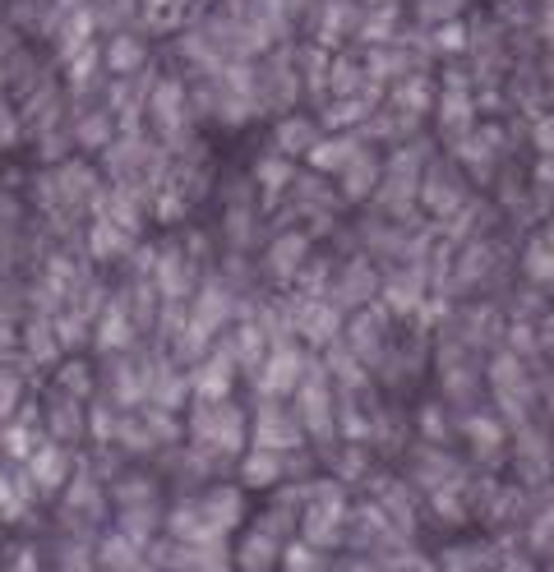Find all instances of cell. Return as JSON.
Listing matches in <instances>:
<instances>
[{
  "label": "cell",
  "instance_id": "6da1fadb",
  "mask_svg": "<svg viewBox=\"0 0 554 572\" xmlns=\"http://www.w3.org/2000/svg\"><path fill=\"white\" fill-rule=\"evenodd\" d=\"M347 517H351V499L342 480H314L305 485V508H301V540L314 549H338L347 536Z\"/></svg>",
  "mask_w": 554,
  "mask_h": 572
},
{
  "label": "cell",
  "instance_id": "7a4b0ae2",
  "mask_svg": "<svg viewBox=\"0 0 554 572\" xmlns=\"http://www.w3.org/2000/svg\"><path fill=\"white\" fill-rule=\"evenodd\" d=\"M259 393L273 402V397H291L296 388H301V379H305V356L296 351V342H273L268 346V356H264V365H259Z\"/></svg>",
  "mask_w": 554,
  "mask_h": 572
},
{
  "label": "cell",
  "instance_id": "3957f363",
  "mask_svg": "<svg viewBox=\"0 0 554 572\" xmlns=\"http://www.w3.org/2000/svg\"><path fill=\"white\" fill-rule=\"evenodd\" d=\"M296 420H301V429L314 434V439H328V434H333L338 411H333V388H328L324 370H314L310 379H301V388H296Z\"/></svg>",
  "mask_w": 554,
  "mask_h": 572
},
{
  "label": "cell",
  "instance_id": "277c9868",
  "mask_svg": "<svg viewBox=\"0 0 554 572\" xmlns=\"http://www.w3.org/2000/svg\"><path fill=\"white\" fill-rule=\"evenodd\" d=\"M305 429L301 420L291 416L282 402H268L259 406V416H254V448H268V453H291V448H301Z\"/></svg>",
  "mask_w": 554,
  "mask_h": 572
},
{
  "label": "cell",
  "instance_id": "5b68a950",
  "mask_svg": "<svg viewBox=\"0 0 554 572\" xmlns=\"http://www.w3.org/2000/svg\"><path fill=\"white\" fill-rule=\"evenodd\" d=\"M231 563H236V572H277V563H282V536L264 522L250 526L241 536V545H236V554H231Z\"/></svg>",
  "mask_w": 554,
  "mask_h": 572
},
{
  "label": "cell",
  "instance_id": "8992f818",
  "mask_svg": "<svg viewBox=\"0 0 554 572\" xmlns=\"http://www.w3.org/2000/svg\"><path fill=\"white\" fill-rule=\"evenodd\" d=\"M24 471L37 485V494H56V489L70 485V453H65L61 443H42V448L28 453Z\"/></svg>",
  "mask_w": 554,
  "mask_h": 572
},
{
  "label": "cell",
  "instance_id": "52a82bcc",
  "mask_svg": "<svg viewBox=\"0 0 554 572\" xmlns=\"http://www.w3.org/2000/svg\"><path fill=\"white\" fill-rule=\"evenodd\" d=\"M231 383H236V356H231V351H213V356H204V365L194 370L190 388L199 402H227Z\"/></svg>",
  "mask_w": 554,
  "mask_h": 572
},
{
  "label": "cell",
  "instance_id": "ba28073f",
  "mask_svg": "<svg viewBox=\"0 0 554 572\" xmlns=\"http://www.w3.org/2000/svg\"><path fill=\"white\" fill-rule=\"evenodd\" d=\"M199 513H204V522L213 526L217 536H227V531H236L241 526V517H245V499H241V489H213L208 499H199L194 503Z\"/></svg>",
  "mask_w": 554,
  "mask_h": 572
},
{
  "label": "cell",
  "instance_id": "9c48e42d",
  "mask_svg": "<svg viewBox=\"0 0 554 572\" xmlns=\"http://www.w3.org/2000/svg\"><path fill=\"white\" fill-rule=\"evenodd\" d=\"M338 328H342V314L333 305H324V300H305L301 314H296V333L314 346H328L338 337Z\"/></svg>",
  "mask_w": 554,
  "mask_h": 572
},
{
  "label": "cell",
  "instance_id": "30bf717a",
  "mask_svg": "<svg viewBox=\"0 0 554 572\" xmlns=\"http://www.w3.org/2000/svg\"><path fill=\"white\" fill-rule=\"evenodd\" d=\"M305 254H310V240H305L301 231H287V236H277L273 245H268V268H273L282 282H291V277L301 273Z\"/></svg>",
  "mask_w": 554,
  "mask_h": 572
},
{
  "label": "cell",
  "instance_id": "8fae6325",
  "mask_svg": "<svg viewBox=\"0 0 554 572\" xmlns=\"http://www.w3.org/2000/svg\"><path fill=\"white\" fill-rule=\"evenodd\" d=\"M356 153H361V143L347 139V134H338V139H319L305 157H310L314 171H324V176H338V171L351 167V157H356Z\"/></svg>",
  "mask_w": 554,
  "mask_h": 572
},
{
  "label": "cell",
  "instance_id": "7c38bea8",
  "mask_svg": "<svg viewBox=\"0 0 554 572\" xmlns=\"http://www.w3.org/2000/svg\"><path fill=\"white\" fill-rule=\"evenodd\" d=\"M282 471H287V462H282V453H268V448H254V453L241 457V485L245 489H268L282 480Z\"/></svg>",
  "mask_w": 554,
  "mask_h": 572
},
{
  "label": "cell",
  "instance_id": "4fadbf2b",
  "mask_svg": "<svg viewBox=\"0 0 554 572\" xmlns=\"http://www.w3.org/2000/svg\"><path fill=\"white\" fill-rule=\"evenodd\" d=\"M181 107H185L181 84H157L153 102H148V111H153V125L162 134H181Z\"/></svg>",
  "mask_w": 554,
  "mask_h": 572
},
{
  "label": "cell",
  "instance_id": "5bb4252c",
  "mask_svg": "<svg viewBox=\"0 0 554 572\" xmlns=\"http://www.w3.org/2000/svg\"><path fill=\"white\" fill-rule=\"evenodd\" d=\"M379 171H384V167H379V162L361 148V153L351 157V167L342 171V190H347V199H365V194L379 190Z\"/></svg>",
  "mask_w": 554,
  "mask_h": 572
},
{
  "label": "cell",
  "instance_id": "9a60e30c",
  "mask_svg": "<svg viewBox=\"0 0 554 572\" xmlns=\"http://www.w3.org/2000/svg\"><path fill=\"white\" fill-rule=\"evenodd\" d=\"M494 393L508 402V411H518L522 406V397H527V379H522V365H518V356H499L494 360Z\"/></svg>",
  "mask_w": 554,
  "mask_h": 572
},
{
  "label": "cell",
  "instance_id": "2e32d148",
  "mask_svg": "<svg viewBox=\"0 0 554 572\" xmlns=\"http://www.w3.org/2000/svg\"><path fill=\"white\" fill-rule=\"evenodd\" d=\"M194 388H190V379H181L176 370H162V374H153V383H148V397H153V406H162V411H181L185 406V397H190Z\"/></svg>",
  "mask_w": 554,
  "mask_h": 572
},
{
  "label": "cell",
  "instance_id": "e0dca14e",
  "mask_svg": "<svg viewBox=\"0 0 554 572\" xmlns=\"http://www.w3.org/2000/svg\"><path fill=\"white\" fill-rule=\"evenodd\" d=\"M319 134H314V120L305 116H291L277 125V157H296V153H310Z\"/></svg>",
  "mask_w": 554,
  "mask_h": 572
},
{
  "label": "cell",
  "instance_id": "ac0fdd59",
  "mask_svg": "<svg viewBox=\"0 0 554 572\" xmlns=\"http://www.w3.org/2000/svg\"><path fill=\"white\" fill-rule=\"evenodd\" d=\"M130 337H134L130 314H125L121 305H111V310L102 314V323H97L93 342H97V351H121V346H130Z\"/></svg>",
  "mask_w": 554,
  "mask_h": 572
},
{
  "label": "cell",
  "instance_id": "d6986e66",
  "mask_svg": "<svg viewBox=\"0 0 554 572\" xmlns=\"http://www.w3.org/2000/svg\"><path fill=\"white\" fill-rule=\"evenodd\" d=\"M236 365H245V370H254L259 374V365H264V356H268V337H264V328L259 323H245L241 333H236Z\"/></svg>",
  "mask_w": 554,
  "mask_h": 572
},
{
  "label": "cell",
  "instance_id": "ffe728a7",
  "mask_svg": "<svg viewBox=\"0 0 554 572\" xmlns=\"http://www.w3.org/2000/svg\"><path fill=\"white\" fill-rule=\"evenodd\" d=\"M462 434L476 443V453L481 457H494L499 448H504V425H499L494 416H471L467 425H462Z\"/></svg>",
  "mask_w": 554,
  "mask_h": 572
},
{
  "label": "cell",
  "instance_id": "44dd1931",
  "mask_svg": "<svg viewBox=\"0 0 554 572\" xmlns=\"http://www.w3.org/2000/svg\"><path fill=\"white\" fill-rule=\"evenodd\" d=\"M88 250H93V259H116V254L130 250V236H125L116 222H107V217H97L93 236H88Z\"/></svg>",
  "mask_w": 554,
  "mask_h": 572
},
{
  "label": "cell",
  "instance_id": "7402d4cb",
  "mask_svg": "<svg viewBox=\"0 0 554 572\" xmlns=\"http://www.w3.org/2000/svg\"><path fill=\"white\" fill-rule=\"evenodd\" d=\"M291 176H296L291 162H287V157H277V153L259 157V167H254V180H259V190H264L268 199H277V190H287Z\"/></svg>",
  "mask_w": 554,
  "mask_h": 572
},
{
  "label": "cell",
  "instance_id": "603a6c76",
  "mask_svg": "<svg viewBox=\"0 0 554 572\" xmlns=\"http://www.w3.org/2000/svg\"><path fill=\"white\" fill-rule=\"evenodd\" d=\"M157 286H162V296H167V300L185 296V286H190V268H185L181 254H162V259H157Z\"/></svg>",
  "mask_w": 554,
  "mask_h": 572
},
{
  "label": "cell",
  "instance_id": "cb8c5ba5",
  "mask_svg": "<svg viewBox=\"0 0 554 572\" xmlns=\"http://www.w3.org/2000/svg\"><path fill=\"white\" fill-rule=\"evenodd\" d=\"M282 572H328L324 563V549L305 545V540H291V545H282V563H277Z\"/></svg>",
  "mask_w": 554,
  "mask_h": 572
},
{
  "label": "cell",
  "instance_id": "d4e9b609",
  "mask_svg": "<svg viewBox=\"0 0 554 572\" xmlns=\"http://www.w3.org/2000/svg\"><path fill=\"white\" fill-rule=\"evenodd\" d=\"M374 273L370 268H365V263H356V268H347V273H342V282H338V300L342 305H365V300L374 296Z\"/></svg>",
  "mask_w": 554,
  "mask_h": 572
},
{
  "label": "cell",
  "instance_id": "484cf974",
  "mask_svg": "<svg viewBox=\"0 0 554 572\" xmlns=\"http://www.w3.org/2000/svg\"><path fill=\"white\" fill-rule=\"evenodd\" d=\"M527 277L531 282H541V286H554V250L545 245V240H531L527 245Z\"/></svg>",
  "mask_w": 554,
  "mask_h": 572
},
{
  "label": "cell",
  "instance_id": "4316f807",
  "mask_svg": "<svg viewBox=\"0 0 554 572\" xmlns=\"http://www.w3.org/2000/svg\"><path fill=\"white\" fill-rule=\"evenodd\" d=\"M84 429V411L74 397H61V402L51 406V434H61V439H74Z\"/></svg>",
  "mask_w": 554,
  "mask_h": 572
},
{
  "label": "cell",
  "instance_id": "83f0119b",
  "mask_svg": "<svg viewBox=\"0 0 554 572\" xmlns=\"http://www.w3.org/2000/svg\"><path fill=\"white\" fill-rule=\"evenodd\" d=\"M107 65L116 74H134L139 65H144V47H139L134 37H116V42H111V51H107Z\"/></svg>",
  "mask_w": 554,
  "mask_h": 572
},
{
  "label": "cell",
  "instance_id": "f1b7e54d",
  "mask_svg": "<svg viewBox=\"0 0 554 572\" xmlns=\"http://www.w3.org/2000/svg\"><path fill=\"white\" fill-rule=\"evenodd\" d=\"M467 120H471V97H467V88L458 84V79H448V97H444V125L448 130H467Z\"/></svg>",
  "mask_w": 554,
  "mask_h": 572
},
{
  "label": "cell",
  "instance_id": "f546056e",
  "mask_svg": "<svg viewBox=\"0 0 554 572\" xmlns=\"http://www.w3.org/2000/svg\"><path fill=\"white\" fill-rule=\"evenodd\" d=\"M28 351H33L37 365H51V360H56V351H61V337H56V328H47V323H33V328H28Z\"/></svg>",
  "mask_w": 554,
  "mask_h": 572
},
{
  "label": "cell",
  "instance_id": "4dcf8cb0",
  "mask_svg": "<svg viewBox=\"0 0 554 572\" xmlns=\"http://www.w3.org/2000/svg\"><path fill=\"white\" fill-rule=\"evenodd\" d=\"M28 513V499L19 494V485H14V476H0V526L19 522V517Z\"/></svg>",
  "mask_w": 554,
  "mask_h": 572
},
{
  "label": "cell",
  "instance_id": "1f68e13d",
  "mask_svg": "<svg viewBox=\"0 0 554 572\" xmlns=\"http://www.w3.org/2000/svg\"><path fill=\"white\" fill-rule=\"evenodd\" d=\"M393 102H398L402 111H411V116H416V111L430 107V84H425V79H407V84L393 93Z\"/></svg>",
  "mask_w": 554,
  "mask_h": 572
},
{
  "label": "cell",
  "instance_id": "d6a6232c",
  "mask_svg": "<svg viewBox=\"0 0 554 572\" xmlns=\"http://www.w3.org/2000/svg\"><path fill=\"white\" fill-rule=\"evenodd\" d=\"M148 434H153V443H162V439H181V425H176V416H171V411H162V406H153V411H148Z\"/></svg>",
  "mask_w": 554,
  "mask_h": 572
},
{
  "label": "cell",
  "instance_id": "836d02e7",
  "mask_svg": "<svg viewBox=\"0 0 554 572\" xmlns=\"http://www.w3.org/2000/svg\"><path fill=\"white\" fill-rule=\"evenodd\" d=\"M0 443H5V453H10L14 462H28V453H33V434H28V425H10L5 434H0Z\"/></svg>",
  "mask_w": 554,
  "mask_h": 572
},
{
  "label": "cell",
  "instance_id": "e575fe53",
  "mask_svg": "<svg viewBox=\"0 0 554 572\" xmlns=\"http://www.w3.org/2000/svg\"><path fill=\"white\" fill-rule=\"evenodd\" d=\"M79 143H88V148H107L111 143V116H88L84 125H79Z\"/></svg>",
  "mask_w": 554,
  "mask_h": 572
},
{
  "label": "cell",
  "instance_id": "d590c367",
  "mask_svg": "<svg viewBox=\"0 0 554 572\" xmlns=\"http://www.w3.org/2000/svg\"><path fill=\"white\" fill-rule=\"evenodd\" d=\"M19 393H24V383L10 365H0V416H10L14 406H19Z\"/></svg>",
  "mask_w": 554,
  "mask_h": 572
},
{
  "label": "cell",
  "instance_id": "8d00e7d4",
  "mask_svg": "<svg viewBox=\"0 0 554 572\" xmlns=\"http://www.w3.org/2000/svg\"><path fill=\"white\" fill-rule=\"evenodd\" d=\"M416 300H421V286L411 282V277H402V282H388V305H393V310L407 314Z\"/></svg>",
  "mask_w": 554,
  "mask_h": 572
},
{
  "label": "cell",
  "instance_id": "74e56055",
  "mask_svg": "<svg viewBox=\"0 0 554 572\" xmlns=\"http://www.w3.org/2000/svg\"><path fill=\"white\" fill-rule=\"evenodd\" d=\"M61 383H65V397H74V402H84V397L93 393L84 365H61Z\"/></svg>",
  "mask_w": 554,
  "mask_h": 572
},
{
  "label": "cell",
  "instance_id": "f35d334b",
  "mask_svg": "<svg viewBox=\"0 0 554 572\" xmlns=\"http://www.w3.org/2000/svg\"><path fill=\"white\" fill-rule=\"evenodd\" d=\"M65 572H93V549H84V545L65 549Z\"/></svg>",
  "mask_w": 554,
  "mask_h": 572
},
{
  "label": "cell",
  "instance_id": "ab89813d",
  "mask_svg": "<svg viewBox=\"0 0 554 572\" xmlns=\"http://www.w3.org/2000/svg\"><path fill=\"white\" fill-rule=\"evenodd\" d=\"M181 213H185L181 194H157V217H162V222H176Z\"/></svg>",
  "mask_w": 554,
  "mask_h": 572
},
{
  "label": "cell",
  "instance_id": "60d3db41",
  "mask_svg": "<svg viewBox=\"0 0 554 572\" xmlns=\"http://www.w3.org/2000/svg\"><path fill=\"white\" fill-rule=\"evenodd\" d=\"M536 148H541L545 157H554V116L536 120Z\"/></svg>",
  "mask_w": 554,
  "mask_h": 572
},
{
  "label": "cell",
  "instance_id": "b9f144b4",
  "mask_svg": "<svg viewBox=\"0 0 554 572\" xmlns=\"http://www.w3.org/2000/svg\"><path fill=\"white\" fill-rule=\"evenodd\" d=\"M421 429L430 434V439H444V420H439V411H434V406H430V411H421Z\"/></svg>",
  "mask_w": 554,
  "mask_h": 572
},
{
  "label": "cell",
  "instance_id": "7bdbcfd3",
  "mask_svg": "<svg viewBox=\"0 0 554 572\" xmlns=\"http://www.w3.org/2000/svg\"><path fill=\"white\" fill-rule=\"evenodd\" d=\"M462 42H467V33H462V28H458V24H448V28H444V33H439V47H444V51H458V47H462Z\"/></svg>",
  "mask_w": 554,
  "mask_h": 572
},
{
  "label": "cell",
  "instance_id": "ee69618b",
  "mask_svg": "<svg viewBox=\"0 0 554 572\" xmlns=\"http://www.w3.org/2000/svg\"><path fill=\"white\" fill-rule=\"evenodd\" d=\"M10 572H37V554L33 549H19V554H14V568Z\"/></svg>",
  "mask_w": 554,
  "mask_h": 572
},
{
  "label": "cell",
  "instance_id": "f6af8a7d",
  "mask_svg": "<svg viewBox=\"0 0 554 572\" xmlns=\"http://www.w3.org/2000/svg\"><path fill=\"white\" fill-rule=\"evenodd\" d=\"M499 572H536L531 563H522V559H508V563H499Z\"/></svg>",
  "mask_w": 554,
  "mask_h": 572
},
{
  "label": "cell",
  "instance_id": "bcb514c9",
  "mask_svg": "<svg viewBox=\"0 0 554 572\" xmlns=\"http://www.w3.org/2000/svg\"><path fill=\"white\" fill-rule=\"evenodd\" d=\"M0 143H14V120L0 116Z\"/></svg>",
  "mask_w": 554,
  "mask_h": 572
},
{
  "label": "cell",
  "instance_id": "7dc6e473",
  "mask_svg": "<svg viewBox=\"0 0 554 572\" xmlns=\"http://www.w3.org/2000/svg\"><path fill=\"white\" fill-rule=\"evenodd\" d=\"M536 176H541V180H545V185H554V162H550V157H545L541 167H536Z\"/></svg>",
  "mask_w": 554,
  "mask_h": 572
},
{
  "label": "cell",
  "instance_id": "c3c4849f",
  "mask_svg": "<svg viewBox=\"0 0 554 572\" xmlns=\"http://www.w3.org/2000/svg\"><path fill=\"white\" fill-rule=\"evenodd\" d=\"M162 5H171V0H148V10L153 14H162Z\"/></svg>",
  "mask_w": 554,
  "mask_h": 572
},
{
  "label": "cell",
  "instance_id": "681fc988",
  "mask_svg": "<svg viewBox=\"0 0 554 572\" xmlns=\"http://www.w3.org/2000/svg\"><path fill=\"white\" fill-rule=\"evenodd\" d=\"M545 33H554V5H550V19H545Z\"/></svg>",
  "mask_w": 554,
  "mask_h": 572
},
{
  "label": "cell",
  "instance_id": "f907efd6",
  "mask_svg": "<svg viewBox=\"0 0 554 572\" xmlns=\"http://www.w3.org/2000/svg\"><path fill=\"white\" fill-rule=\"evenodd\" d=\"M541 240H545V245H550V250H554V227H550V231H545V236H541Z\"/></svg>",
  "mask_w": 554,
  "mask_h": 572
},
{
  "label": "cell",
  "instance_id": "816d5d0a",
  "mask_svg": "<svg viewBox=\"0 0 554 572\" xmlns=\"http://www.w3.org/2000/svg\"><path fill=\"white\" fill-rule=\"evenodd\" d=\"M0 453H5V443H0Z\"/></svg>",
  "mask_w": 554,
  "mask_h": 572
},
{
  "label": "cell",
  "instance_id": "f5cc1de1",
  "mask_svg": "<svg viewBox=\"0 0 554 572\" xmlns=\"http://www.w3.org/2000/svg\"><path fill=\"white\" fill-rule=\"evenodd\" d=\"M0 572H5V568H0Z\"/></svg>",
  "mask_w": 554,
  "mask_h": 572
}]
</instances>
